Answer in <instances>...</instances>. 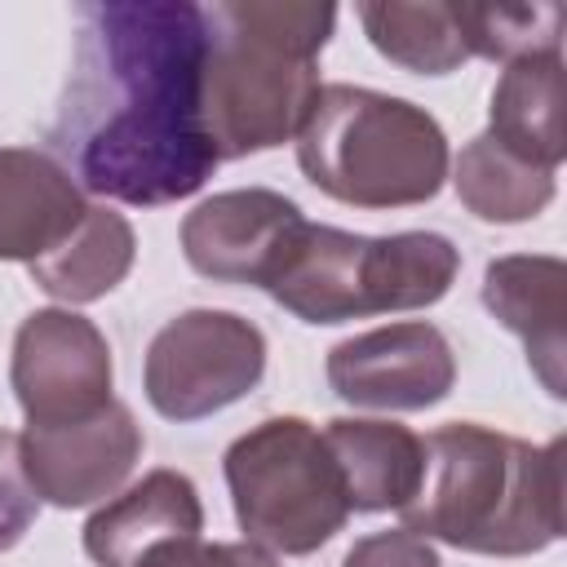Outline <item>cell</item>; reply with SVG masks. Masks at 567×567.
Here are the masks:
<instances>
[{"label":"cell","mask_w":567,"mask_h":567,"mask_svg":"<svg viewBox=\"0 0 567 567\" xmlns=\"http://www.w3.org/2000/svg\"><path fill=\"white\" fill-rule=\"evenodd\" d=\"M492 124L487 133L514 155L554 168L567 155L563 142V53H536L505 62L492 89Z\"/></svg>","instance_id":"16"},{"label":"cell","mask_w":567,"mask_h":567,"mask_svg":"<svg viewBox=\"0 0 567 567\" xmlns=\"http://www.w3.org/2000/svg\"><path fill=\"white\" fill-rule=\"evenodd\" d=\"M359 22L381 58H390L403 71L416 75H447L461 62H470V35L461 4L425 0V4H394V0H372L359 4Z\"/></svg>","instance_id":"19"},{"label":"cell","mask_w":567,"mask_h":567,"mask_svg":"<svg viewBox=\"0 0 567 567\" xmlns=\"http://www.w3.org/2000/svg\"><path fill=\"white\" fill-rule=\"evenodd\" d=\"M18 447L35 496L58 509H80L115 496L133 474L142 456V425L111 399L102 412L71 425H27Z\"/></svg>","instance_id":"11"},{"label":"cell","mask_w":567,"mask_h":567,"mask_svg":"<svg viewBox=\"0 0 567 567\" xmlns=\"http://www.w3.org/2000/svg\"><path fill=\"white\" fill-rule=\"evenodd\" d=\"M221 470L244 536L270 554H315L350 518L337 461L301 416L252 425L226 447Z\"/></svg>","instance_id":"6"},{"label":"cell","mask_w":567,"mask_h":567,"mask_svg":"<svg viewBox=\"0 0 567 567\" xmlns=\"http://www.w3.org/2000/svg\"><path fill=\"white\" fill-rule=\"evenodd\" d=\"M204 4H80L71 80L49 124L66 173L137 208L195 195L221 164L204 133Z\"/></svg>","instance_id":"1"},{"label":"cell","mask_w":567,"mask_h":567,"mask_svg":"<svg viewBox=\"0 0 567 567\" xmlns=\"http://www.w3.org/2000/svg\"><path fill=\"white\" fill-rule=\"evenodd\" d=\"M461 252L439 230L354 235L306 221L266 292L301 323H346L390 310H425L447 297Z\"/></svg>","instance_id":"5"},{"label":"cell","mask_w":567,"mask_h":567,"mask_svg":"<svg viewBox=\"0 0 567 567\" xmlns=\"http://www.w3.org/2000/svg\"><path fill=\"white\" fill-rule=\"evenodd\" d=\"M323 443L337 461L350 514H381L403 509L425 470L421 434H412L399 421H363V416H337L323 430Z\"/></svg>","instance_id":"15"},{"label":"cell","mask_w":567,"mask_h":567,"mask_svg":"<svg viewBox=\"0 0 567 567\" xmlns=\"http://www.w3.org/2000/svg\"><path fill=\"white\" fill-rule=\"evenodd\" d=\"M89 199L66 164L35 146H0V261H40L84 221Z\"/></svg>","instance_id":"13"},{"label":"cell","mask_w":567,"mask_h":567,"mask_svg":"<svg viewBox=\"0 0 567 567\" xmlns=\"http://www.w3.org/2000/svg\"><path fill=\"white\" fill-rule=\"evenodd\" d=\"M483 306L527 346V363L540 377V385L563 399L567 394V266L563 257L540 252H514L496 257L483 270Z\"/></svg>","instance_id":"12"},{"label":"cell","mask_w":567,"mask_h":567,"mask_svg":"<svg viewBox=\"0 0 567 567\" xmlns=\"http://www.w3.org/2000/svg\"><path fill=\"white\" fill-rule=\"evenodd\" d=\"M133 252H137V239H133L128 217L106 204H89L71 239H62L49 257L31 261L27 270L35 288H44L49 297L66 306H84L124 284V275L133 270Z\"/></svg>","instance_id":"17"},{"label":"cell","mask_w":567,"mask_h":567,"mask_svg":"<svg viewBox=\"0 0 567 567\" xmlns=\"http://www.w3.org/2000/svg\"><path fill=\"white\" fill-rule=\"evenodd\" d=\"M425 470L403 527L465 554L523 558L563 536V439L532 447L492 425L452 421L421 439Z\"/></svg>","instance_id":"2"},{"label":"cell","mask_w":567,"mask_h":567,"mask_svg":"<svg viewBox=\"0 0 567 567\" xmlns=\"http://www.w3.org/2000/svg\"><path fill=\"white\" fill-rule=\"evenodd\" d=\"M204 532V505L186 474L151 470L124 496L93 509L84 523V554L97 567H137L146 549Z\"/></svg>","instance_id":"14"},{"label":"cell","mask_w":567,"mask_h":567,"mask_svg":"<svg viewBox=\"0 0 567 567\" xmlns=\"http://www.w3.org/2000/svg\"><path fill=\"white\" fill-rule=\"evenodd\" d=\"M137 567H279V558L252 540H199V536H182V540H164L155 549L142 554Z\"/></svg>","instance_id":"21"},{"label":"cell","mask_w":567,"mask_h":567,"mask_svg":"<svg viewBox=\"0 0 567 567\" xmlns=\"http://www.w3.org/2000/svg\"><path fill=\"white\" fill-rule=\"evenodd\" d=\"M111 346L75 310H35L13 337V394L27 425H71L111 403Z\"/></svg>","instance_id":"8"},{"label":"cell","mask_w":567,"mask_h":567,"mask_svg":"<svg viewBox=\"0 0 567 567\" xmlns=\"http://www.w3.org/2000/svg\"><path fill=\"white\" fill-rule=\"evenodd\" d=\"M301 226H306L301 208L279 190L266 186L221 190L186 213L182 252L190 270H199L213 284L266 288Z\"/></svg>","instance_id":"10"},{"label":"cell","mask_w":567,"mask_h":567,"mask_svg":"<svg viewBox=\"0 0 567 567\" xmlns=\"http://www.w3.org/2000/svg\"><path fill=\"white\" fill-rule=\"evenodd\" d=\"M456 381V354L447 337L425 323H385L346 337L328 350V385L337 399L377 412H421L447 399Z\"/></svg>","instance_id":"9"},{"label":"cell","mask_w":567,"mask_h":567,"mask_svg":"<svg viewBox=\"0 0 567 567\" xmlns=\"http://www.w3.org/2000/svg\"><path fill=\"white\" fill-rule=\"evenodd\" d=\"M297 164L310 186L354 208H408L439 195L447 137L439 120L363 84H323L297 128Z\"/></svg>","instance_id":"4"},{"label":"cell","mask_w":567,"mask_h":567,"mask_svg":"<svg viewBox=\"0 0 567 567\" xmlns=\"http://www.w3.org/2000/svg\"><path fill=\"white\" fill-rule=\"evenodd\" d=\"M452 182H456L461 204L478 221H501V226L532 221L536 213L549 208V199L558 190L554 168H540V164L514 155L487 128L461 146L456 168H452Z\"/></svg>","instance_id":"18"},{"label":"cell","mask_w":567,"mask_h":567,"mask_svg":"<svg viewBox=\"0 0 567 567\" xmlns=\"http://www.w3.org/2000/svg\"><path fill=\"white\" fill-rule=\"evenodd\" d=\"M341 567H443V563L425 536L394 527V532H372V536L354 540L346 549Z\"/></svg>","instance_id":"23"},{"label":"cell","mask_w":567,"mask_h":567,"mask_svg":"<svg viewBox=\"0 0 567 567\" xmlns=\"http://www.w3.org/2000/svg\"><path fill=\"white\" fill-rule=\"evenodd\" d=\"M266 372V337L235 310H186L168 319L146 350V399L168 421H199L248 390Z\"/></svg>","instance_id":"7"},{"label":"cell","mask_w":567,"mask_h":567,"mask_svg":"<svg viewBox=\"0 0 567 567\" xmlns=\"http://www.w3.org/2000/svg\"><path fill=\"white\" fill-rule=\"evenodd\" d=\"M35 514H40V496H35L27 470H22L18 434L0 430V554L13 549L27 536Z\"/></svg>","instance_id":"22"},{"label":"cell","mask_w":567,"mask_h":567,"mask_svg":"<svg viewBox=\"0 0 567 567\" xmlns=\"http://www.w3.org/2000/svg\"><path fill=\"white\" fill-rule=\"evenodd\" d=\"M204 133L217 159L275 151L319 97V53L337 27L332 4L221 0L204 9Z\"/></svg>","instance_id":"3"},{"label":"cell","mask_w":567,"mask_h":567,"mask_svg":"<svg viewBox=\"0 0 567 567\" xmlns=\"http://www.w3.org/2000/svg\"><path fill=\"white\" fill-rule=\"evenodd\" d=\"M470 53L518 62L536 53H558L563 44V4L536 0V4H461Z\"/></svg>","instance_id":"20"}]
</instances>
